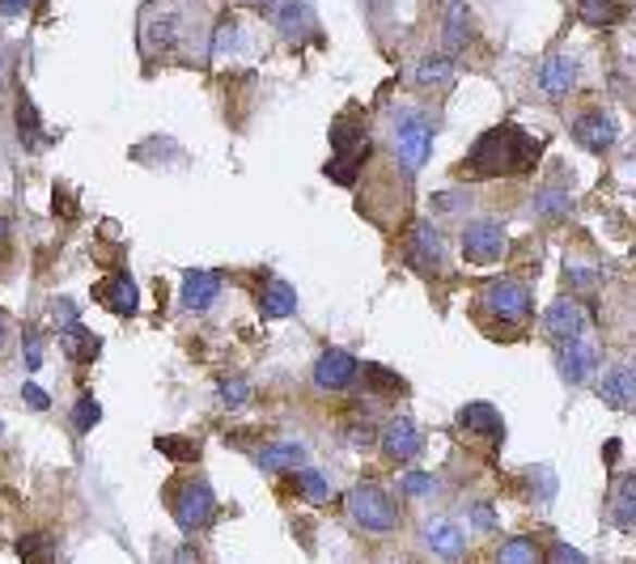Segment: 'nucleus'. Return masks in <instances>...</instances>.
<instances>
[{
    "label": "nucleus",
    "instance_id": "obj_1",
    "mask_svg": "<svg viewBox=\"0 0 636 564\" xmlns=\"http://www.w3.org/2000/svg\"><path fill=\"white\" fill-rule=\"evenodd\" d=\"M543 154V145L535 136H526L517 123H497L479 136L467 154V170L476 179H510V174H526Z\"/></svg>",
    "mask_w": 636,
    "mask_h": 564
},
{
    "label": "nucleus",
    "instance_id": "obj_2",
    "mask_svg": "<svg viewBox=\"0 0 636 564\" xmlns=\"http://www.w3.org/2000/svg\"><path fill=\"white\" fill-rule=\"evenodd\" d=\"M348 518H353L357 530L382 539V535H395L403 514H399V501L382 488V483L365 480L348 492Z\"/></svg>",
    "mask_w": 636,
    "mask_h": 564
},
{
    "label": "nucleus",
    "instance_id": "obj_3",
    "mask_svg": "<svg viewBox=\"0 0 636 564\" xmlns=\"http://www.w3.org/2000/svg\"><path fill=\"white\" fill-rule=\"evenodd\" d=\"M166 505H170L174 523L183 526L187 535L204 530V526L212 523V514H217V496H212V488H208L204 476H183V480L166 483Z\"/></svg>",
    "mask_w": 636,
    "mask_h": 564
},
{
    "label": "nucleus",
    "instance_id": "obj_4",
    "mask_svg": "<svg viewBox=\"0 0 636 564\" xmlns=\"http://www.w3.org/2000/svg\"><path fill=\"white\" fill-rule=\"evenodd\" d=\"M395 154H399V161H403V170L416 174V170L429 161V154H433V123L425 120V115H416V111L399 115Z\"/></svg>",
    "mask_w": 636,
    "mask_h": 564
},
{
    "label": "nucleus",
    "instance_id": "obj_5",
    "mask_svg": "<svg viewBox=\"0 0 636 564\" xmlns=\"http://www.w3.org/2000/svg\"><path fill=\"white\" fill-rule=\"evenodd\" d=\"M505 246H510V238H505V225L501 221H492V217H479V221H472L467 230H463V255H467V263H497L501 255H505Z\"/></svg>",
    "mask_w": 636,
    "mask_h": 564
},
{
    "label": "nucleus",
    "instance_id": "obj_6",
    "mask_svg": "<svg viewBox=\"0 0 636 564\" xmlns=\"http://www.w3.org/2000/svg\"><path fill=\"white\" fill-rule=\"evenodd\" d=\"M484 306L505 322H526L535 310V297H530V284L526 281H492L484 289Z\"/></svg>",
    "mask_w": 636,
    "mask_h": 564
},
{
    "label": "nucleus",
    "instance_id": "obj_7",
    "mask_svg": "<svg viewBox=\"0 0 636 564\" xmlns=\"http://www.w3.org/2000/svg\"><path fill=\"white\" fill-rule=\"evenodd\" d=\"M586 306L577 297H556L548 310H543V331L556 340V344H568V340H582L586 335Z\"/></svg>",
    "mask_w": 636,
    "mask_h": 564
},
{
    "label": "nucleus",
    "instance_id": "obj_8",
    "mask_svg": "<svg viewBox=\"0 0 636 564\" xmlns=\"http://www.w3.org/2000/svg\"><path fill=\"white\" fill-rule=\"evenodd\" d=\"M458 429H463L472 442H484V445L505 442V416H501L492 403H467V407L458 412Z\"/></svg>",
    "mask_w": 636,
    "mask_h": 564
},
{
    "label": "nucleus",
    "instance_id": "obj_9",
    "mask_svg": "<svg viewBox=\"0 0 636 564\" xmlns=\"http://www.w3.org/2000/svg\"><path fill=\"white\" fill-rule=\"evenodd\" d=\"M357 369H360V361L353 353L327 348V353H318V361H315V387L318 391H348V387L357 382Z\"/></svg>",
    "mask_w": 636,
    "mask_h": 564
},
{
    "label": "nucleus",
    "instance_id": "obj_10",
    "mask_svg": "<svg viewBox=\"0 0 636 564\" xmlns=\"http://www.w3.org/2000/svg\"><path fill=\"white\" fill-rule=\"evenodd\" d=\"M556 369L568 387H582V382L598 369V348L586 340V335H582V340H568V344H560Z\"/></svg>",
    "mask_w": 636,
    "mask_h": 564
},
{
    "label": "nucleus",
    "instance_id": "obj_11",
    "mask_svg": "<svg viewBox=\"0 0 636 564\" xmlns=\"http://www.w3.org/2000/svg\"><path fill=\"white\" fill-rule=\"evenodd\" d=\"M615 136H620V123L611 120L607 111H586V115H577V123H573V140L586 154H607L615 145Z\"/></svg>",
    "mask_w": 636,
    "mask_h": 564
},
{
    "label": "nucleus",
    "instance_id": "obj_12",
    "mask_svg": "<svg viewBox=\"0 0 636 564\" xmlns=\"http://www.w3.org/2000/svg\"><path fill=\"white\" fill-rule=\"evenodd\" d=\"M420 450H425V438H420V429H416L407 416H395V420L382 429V454H387L391 463H416Z\"/></svg>",
    "mask_w": 636,
    "mask_h": 564
},
{
    "label": "nucleus",
    "instance_id": "obj_13",
    "mask_svg": "<svg viewBox=\"0 0 636 564\" xmlns=\"http://www.w3.org/2000/svg\"><path fill=\"white\" fill-rule=\"evenodd\" d=\"M425 543L429 552H438L441 561H463L467 556V530L450 518H429L425 523Z\"/></svg>",
    "mask_w": 636,
    "mask_h": 564
},
{
    "label": "nucleus",
    "instance_id": "obj_14",
    "mask_svg": "<svg viewBox=\"0 0 636 564\" xmlns=\"http://www.w3.org/2000/svg\"><path fill=\"white\" fill-rule=\"evenodd\" d=\"M94 302H102V306H107L111 315H120V319H132L136 306H140L136 284H132V277H123V272H115V277H107V281L94 284Z\"/></svg>",
    "mask_w": 636,
    "mask_h": 564
},
{
    "label": "nucleus",
    "instance_id": "obj_15",
    "mask_svg": "<svg viewBox=\"0 0 636 564\" xmlns=\"http://www.w3.org/2000/svg\"><path fill=\"white\" fill-rule=\"evenodd\" d=\"M598 395H602L607 407H615V412H633L636 407V369L633 365H615V369H607Z\"/></svg>",
    "mask_w": 636,
    "mask_h": 564
},
{
    "label": "nucleus",
    "instance_id": "obj_16",
    "mask_svg": "<svg viewBox=\"0 0 636 564\" xmlns=\"http://www.w3.org/2000/svg\"><path fill=\"white\" fill-rule=\"evenodd\" d=\"M221 297V277L217 272H204V268H192L187 277H183V310H192V315H204L212 302Z\"/></svg>",
    "mask_w": 636,
    "mask_h": 564
},
{
    "label": "nucleus",
    "instance_id": "obj_17",
    "mask_svg": "<svg viewBox=\"0 0 636 564\" xmlns=\"http://www.w3.org/2000/svg\"><path fill=\"white\" fill-rule=\"evenodd\" d=\"M412 259L425 272H445V238H441L438 225H416V234H412Z\"/></svg>",
    "mask_w": 636,
    "mask_h": 564
},
{
    "label": "nucleus",
    "instance_id": "obj_18",
    "mask_svg": "<svg viewBox=\"0 0 636 564\" xmlns=\"http://www.w3.org/2000/svg\"><path fill=\"white\" fill-rule=\"evenodd\" d=\"M607 514L620 530H636V471L620 476L611 483V501H607Z\"/></svg>",
    "mask_w": 636,
    "mask_h": 564
},
{
    "label": "nucleus",
    "instance_id": "obj_19",
    "mask_svg": "<svg viewBox=\"0 0 636 564\" xmlns=\"http://www.w3.org/2000/svg\"><path fill=\"white\" fill-rule=\"evenodd\" d=\"M60 348H64L77 365H89L98 357L102 340H98L89 327H81V322H64V327H60Z\"/></svg>",
    "mask_w": 636,
    "mask_h": 564
},
{
    "label": "nucleus",
    "instance_id": "obj_20",
    "mask_svg": "<svg viewBox=\"0 0 636 564\" xmlns=\"http://www.w3.org/2000/svg\"><path fill=\"white\" fill-rule=\"evenodd\" d=\"M573 81H577V60L568 51L548 56V64H543V89H548V98H564L573 89Z\"/></svg>",
    "mask_w": 636,
    "mask_h": 564
},
{
    "label": "nucleus",
    "instance_id": "obj_21",
    "mask_svg": "<svg viewBox=\"0 0 636 564\" xmlns=\"http://www.w3.org/2000/svg\"><path fill=\"white\" fill-rule=\"evenodd\" d=\"M255 458H259L264 471H289V467L297 471V467H306V445L302 442H272V445H264Z\"/></svg>",
    "mask_w": 636,
    "mask_h": 564
},
{
    "label": "nucleus",
    "instance_id": "obj_22",
    "mask_svg": "<svg viewBox=\"0 0 636 564\" xmlns=\"http://www.w3.org/2000/svg\"><path fill=\"white\" fill-rule=\"evenodd\" d=\"M259 310H264V319H284V315H293V310H297V289L284 281H268L264 284V293H259Z\"/></svg>",
    "mask_w": 636,
    "mask_h": 564
},
{
    "label": "nucleus",
    "instance_id": "obj_23",
    "mask_svg": "<svg viewBox=\"0 0 636 564\" xmlns=\"http://www.w3.org/2000/svg\"><path fill=\"white\" fill-rule=\"evenodd\" d=\"M492 564H543V548L530 539V535H514L497 548Z\"/></svg>",
    "mask_w": 636,
    "mask_h": 564
},
{
    "label": "nucleus",
    "instance_id": "obj_24",
    "mask_svg": "<svg viewBox=\"0 0 636 564\" xmlns=\"http://www.w3.org/2000/svg\"><path fill=\"white\" fill-rule=\"evenodd\" d=\"M179 42V17L174 13H161V17H149L145 22V51L158 56V51H170Z\"/></svg>",
    "mask_w": 636,
    "mask_h": 564
},
{
    "label": "nucleus",
    "instance_id": "obj_25",
    "mask_svg": "<svg viewBox=\"0 0 636 564\" xmlns=\"http://www.w3.org/2000/svg\"><path fill=\"white\" fill-rule=\"evenodd\" d=\"M568 212H573V196H568V187L548 183L543 192H535V217H543V221H560V217H568Z\"/></svg>",
    "mask_w": 636,
    "mask_h": 564
},
{
    "label": "nucleus",
    "instance_id": "obj_26",
    "mask_svg": "<svg viewBox=\"0 0 636 564\" xmlns=\"http://www.w3.org/2000/svg\"><path fill=\"white\" fill-rule=\"evenodd\" d=\"M577 13L590 26H615V22H624L628 0H577Z\"/></svg>",
    "mask_w": 636,
    "mask_h": 564
},
{
    "label": "nucleus",
    "instance_id": "obj_27",
    "mask_svg": "<svg viewBox=\"0 0 636 564\" xmlns=\"http://www.w3.org/2000/svg\"><path fill=\"white\" fill-rule=\"evenodd\" d=\"M17 552H22L26 564H56V535L51 530H35V535H26L17 543Z\"/></svg>",
    "mask_w": 636,
    "mask_h": 564
},
{
    "label": "nucleus",
    "instance_id": "obj_28",
    "mask_svg": "<svg viewBox=\"0 0 636 564\" xmlns=\"http://www.w3.org/2000/svg\"><path fill=\"white\" fill-rule=\"evenodd\" d=\"M416 81L429 89V85H450L454 81V56H425L420 64H416Z\"/></svg>",
    "mask_w": 636,
    "mask_h": 564
},
{
    "label": "nucleus",
    "instance_id": "obj_29",
    "mask_svg": "<svg viewBox=\"0 0 636 564\" xmlns=\"http://www.w3.org/2000/svg\"><path fill=\"white\" fill-rule=\"evenodd\" d=\"M365 158H369V149H360V154H335V158L327 161V179L340 183V187H353V183H357V170L365 165Z\"/></svg>",
    "mask_w": 636,
    "mask_h": 564
},
{
    "label": "nucleus",
    "instance_id": "obj_30",
    "mask_svg": "<svg viewBox=\"0 0 636 564\" xmlns=\"http://www.w3.org/2000/svg\"><path fill=\"white\" fill-rule=\"evenodd\" d=\"M310 9L306 4H297V0H289L284 9H280V30H284V39H306L310 35Z\"/></svg>",
    "mask_w": 636,
    "mask_h": 564
},
{
    "label": "nucleus",
    "instance_id": "obj_31",
    "mask_svg": "<svg viewBox=\"0 0 636 564\" xmlns=\"http://www.w3.org/2000/svg\"><path fill=\"white\" fill-rule=\"evenodd\" d=\"M467 22H472L467 4H463V0H450V17H445V47H450V51H463V42H467Z\"/></svg>",
    "mask_w": 636,
    "mask_h": 564
},
{
    "label": "nucleus",
    "instance_id": "obj_32",
    "mask_svg": "<svg viewBox=\"0 0 636 564\" xmlns=\"http://www.w3.org/2000/svg\"><path fill=\"white\" fill-rule=\"evenodd\" d=\"M526 483H530V496L543 501V505L556 496V471H552L548 463H535V467L526 471Z\"/></svg>",
    "mask_w": 636,
    "mask_h": 564
},
{
    "label": "nucleus",
    "instance_id": "obj_33",
    "mask_svg": "<svg viewBox=\"0 0 636 564\" xmlns=\"http://www.w3.org/2000/svg\"><path fill=\"white\" fill-rule=\"evenodd\" d=\"M17 136L35 149L42 145V132H39V115H35V107H30V98H17Z\"/></svg>",
    "mask_w": 636,
    "mask_h": 564
},
{
    "label": "nucleus",
    "instance_id": "obj_34",
    "mask_svg": "<svg viewBox=\"0 0 636 564\" xmlns=\"http://www.w3.org/2000/svg\"><path fill=\"white\" fill-rule=\"evenodd\" d=\"M438 492V476L429 471H403L399 476V496H433Z\"/></svg>",
    "mask_w": 636,
    "mask_h": 564
},
{
    "label": "nucleus",
    "instance_id": "obj_35",
    "mask_svg": "<svg viewBox=\"0 0 636 564\" xmlns=\"http://www.w3.org/2000/svg\"><path fill=\"white\" fill-rule=\"evenodd\" d=\"M297 488H302V496H306L310 505H322V501H327V492H331L327 480L318 476L315 467H297Z\"/></svg>",
    "mask_w": 636,
    "mask_h": 564
},
{
    "label": "nucleus",
    "instance_id": "obj_36",
    "mask_svg": "<svg viewBox=\"0 0 636 564\" xmlns=\"http://www.w3.org/2000/svg\"><path fill=\"white\" fill-rule=\"evenodd\" d=\"M98 420H102V407H98V400H94V395H81L77 407H73V429H77V433H89Z\"/></svg>",
    "mask_w": 636,
    "mask_h": 564
},
{
    "label": "nucleus",
    "instance_id": "obj_37",
    "mask_svg": "<svg viewBox=\"0 0 636 564\" xmlns=\"http://www.w3.org/2000/svg\"><path fill=\"white\" fill-rule=\"evenodd\" d=\"M158 450L166 458H174V463H192L199 454V445L187 442V438H158Z\"/></svg>",
    "mask_w": 636,
    "mask_h": 564
},
{
    "label": "nucleus",
    "instance_id": "obj_38",
    "mask_svg": "<svg viewBox=\"0 0 636 564\" xmlns=\"http://www.w3.org/2000/svg\"><path fill=\"white\" fill-rule=\"evenodd\" d=\"M365 378L378 387V395H399V391H403V378H395V373L382 369V365H365Z\"/></svg>",
    "mask_w": 636,
    "mask_h": 564
},
{
    "label": "nucleus",
    "instance_id": "obj_39",
    "mask_svg": "<svg viewBox=\"0 0 636 564\" xmlns=\"http://www.w3.org/2000/svg\"><path fill=\"white\" fill-rule=\"evenodd\" d=\"M467 526L472 530H497V510L488 501H472L467 505Z\"/></svg>",
    "mask_w": 636,
    "mask_h": 564
},
{
    "label": "nucleus",
    "instance_id": "obj_40",
    "mask_svg": "<svg viewBox=\"0 0 636 564\" xmlns=\"http://www.w3.org/2000/svg\"><path fill=\"white\" fill-rule=\"evenodd\" d=\"M22 357H26V369H39L42 365V335L35 327H26V335H22Z\"/></svg>",
    "mask_w": 636,
    "mask_h": 564
},
{
    "label": "nucleus",
    "instance_id": "obj_41",
    "mask_svg": "<svg viewBox=\"0 0 636 564\" xmlns=\"http://www.w3.org/2000/svg\"><path fill=\"white\" fill-rule=\"evenodd\" d=\"M564 277L577 284V289H590V284L602 281V272H598V268H582L577 259H568V263H564Z\"/></svg>",
    "mask_w": 636,
    "mask_h": 564
},
{
    "label": "nucleus",
    "instance_id": "obj_42",
    "mask_svg": "<svg viewBox=\"0 0 636 564\" xmlns=\"http://www.w3.org/2000/svg\"><path fill=\"white\" fill-rule=\"evenodd\" d=\"M246 400H250V382H242V378L221 382V403H225V407H242Z\"/></svg>",
    "mask_w": 636,
    "mask_h": 564
},
{
    "label": "nucleus",
    "instance_id": "obj_43",
    "mask_svg": "<svg viewBox=\"0 0 636 564\" xmlns=\"http://www.w3.org/2000/svg\"><path fill=\"white\" fill-rule=\"evenodd\" d=\"M353 433H348V445L353 450H369V445L378 442V433H374V420H357V425H348Z\"/></svg>",
    "mask_w": 636,
    "mask_h": 564
},
{
    "label": "nucleus",
    "instance_id": "obj_44",
    "mask_svg": "<svg viewBox=\"0 0 636 564\" xmlns=\"http://www.w3.org/2000/svg\"><path fill=\"white\" fill-rule=\"evenodd\" d=\"M238 39V30H234V17H221V26H217V39H212V56H225V47H234Z\"/></svg>",
    "mask_w": 636,
    "mask_h": 564
},
{
    "label": "nucleus",
    "instance_id": "obj_45",
    "mask_svg": "<svg viewBox=\"0 0 636 564\" xmlns=\"http://www.w3.org/2000/svg\"><path fill=\"white\" fill-rule=\"evenodd\" d=\"M22 403H30L35 412H47V407H51L47 391H42V387H35V382H26V387H22Z\"/></svg>",
    "mask_w": 636,
    "mask_h": 564
},
{
    "label": "nucleus",
    "instance_id": "obj_46",
    "mask_svg": "<svg viewBox=\"0 0 636 564\" xmlns=\"http://www.w3.org/2000/svg\"><path fill=\"white\" fill-rule=\"evenodd\" d=\"M552 564H586V556L568 543H552Z\"/></svg>",
    "mask_w": 636,
    "mask_h": 564
},
{
    "label": "nucleus",
    "instance_id": "obj_47",
    "mask_svg": "<svg viewBox=\"0 0 636 564\" xmlns=\"http://www.w3.org/2000/svg\"><path fill=\"white\" fill-rule=\"evenodd\" d=\"M56 212H64V217H73V212H77V200H73V192H69V187H56Z\"/></svg>",
    "mask_w": 636,
    "mask_h": 564
},
{
    "label": "nucleus",
    "instance_id": "obj_48",
    "mask_svg": "<svg viewBox=\"0 0 636 564\" xmlns=\"http://www.w3.org/2000/svg\"><path fill=\"white\" fill-rule=\"evenodd\" d=\"M26 4H30V0H0V13H9V17H13V13H22Z\"/></svg>",
    "mask_w": 636,
    "mask_h": 564
},
{
    "label": "nucleus",
    "instance_id": "obj_49",
    "mask_svg": "<svg viewBox=\"0 0 636 564\" xmlns=\"http://www.w3.org/2000/svg\"><path fill=\"white\" fill-rule=\"evenodd\" d=\"M4 246H9V225L0 221V250H4Z\"/></svg>",
    "mask_w": 636,
    "mask_h": 564
},
{
    "label": "nucleus",
    "instance_id": "obj_50",
    "mask_svg": "<svg viewBox=\"0 0 636 564\" xmlns=\"http://www.w3.org/2000/svg\"><path fill=\"white\" fill-rule=\"evenodd\" d=\"M246 4H255V9H268V4H272V0H246Z\"/></svg>",
    "mask_w": 636,
    "mask_h": 564
},
{
    "label": "nucleus",
    "instance_id": "obj_51",
    "mask_svg": "<svg viewBox=\"0 0 636 564\" xmlns=\"http://www.w3.org/2000/svg\"><path fill=\"white\" fill-rule=\"evenodd\" d=\"M0 344H4V322H0Z\"/></svg>",
    "mask_w": 636,
    "mask_h": 564
},
{
    "label": "nucleus",
    "instance_id": "obj_52",
    "mask_svg": "<svg viewBox=\"0 0 636 564\" xmlns=\"http://www.w3.org/2000/svg\"><path fill=\"white\" fill-rule=\"evenodd\" d=\"M395 564H416V561H412V556H407V561H395Z\"/></svg>",
    "mask_w": 636,
    "mask_h": 564
}]
</instances>
